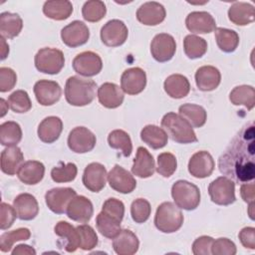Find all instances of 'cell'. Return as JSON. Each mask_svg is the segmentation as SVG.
Returning a JSON list of instances; mask_svg holds the SVG:
<instances>
[{
	"label": "cell",
	"mask_w": 255,
	"mask_h": 255,
	"mask_svg": "<svg viewBox=\"0 0 255 255\" xmlns=\"http://www.w3.org/2000/svg\"><path fill=\"white\" fill-rule=\"evenodd\" d=\"M140 138L151 148L158 149L166 145L168 135L163 128L154 125H147L141 129Z\"/></svg>",
	"instance_id": "obj_35"
},
{
	"label": "cell",
	"mask_w": 255,
	"mask_h": 255,
	"mask_svg": "<svg viewBox=\"0 0 255 255\" xmlns=\"http://www.w3.org/2000/svg\"><path fill=\"white\" fill-rule=\"evenodd\" d=\"M155 163L151 153L144 147L139 146L136 150V155L133 159L131 172L140 178H147L153 175Z\"/></svg>",
	"instance_id": "obj_26"
},
{
	"label": "cell",
	"mask_w": 255,
	"mask_h": 255,
	"mask_svg": "<svg viewBox=\"0 0 255 255\" xmlns=\"http://www.w3.org/2000/svg\"><path fill=\"white\" fill-rule=\"evenodd\" d=\"M23 28L22 18L11 12H3L0 14V32L3 38L13 39L17 37Z\"/></svg>",
	"instance_id": "obj_34"
},
{
	"label": "cell",
	"mask_w": 255,
	"mask_h": 255,
	"mask_svg": "<svg viewBox=\"0 0 255 255\" xmlns=\"http://www.w3.org/2000/svg\"><path fill=\"white\" fill-rule=\"evenodd\" d=\"M181 116L192 128H201L205 125L207 114L203 107L195 104H183L178 109Z\"/></svg>",
	"instance_id": "obj_36"
},
{
	"label": "cell",
	"mask_w": 255,
	"mask_h": 255,
	"mask_svg": "<svg viewBox=\"0 0 255 255\" xmlns=\"http://www.w3.org/2000/svg\"><path fill=\"white\" fill-rule=\"evenodd\" d=\"M161 127L167 135L178 143H192L197 141L193 128L178 114L167 113L161 120Z\"/></svg>",
	"instance_id": "obj_3"
},
{
	"label": "cell",
	"mask_w": 255,
	"mask_h": 255,
	"mask_svg": "<svg viewBox=\"0 0 255 255\" xmlns=\"http://www.w3.org/2000/svg\"><path fill=\"white\" fill-rule=\"evenodd\" d=\"M241 244L247 248L254 250L255 249V228L254 227H244L238 234Z\"/></svg>",
	"instance_id": "obj_55"
},
{
	"label": "cell",
	"mask_w": 255,
	"mask_h": 255,
	"mask_svg": "<svg viewBox=\"0 0 255 255\" xmlns=\"http://www.w3.org/2000/svg\"><path fill=\"white\" fill-rule=\"evenodd\" d=\"M171 196L176 206L188 211L196 209L200 203L199 188L187 180L175 181L171 187Z\"/></svg>",
	"instance_id": "obj_5"
},
{
	"label": "cell",
	"mask_w": 255,
	"mask_h": 255,
	"mask_svg": "<svg viewBox=\"0 0 255 255\" xmlns=\"http://www.w3.org/2000/svg\"><path fill=\"white\" fill-rule=\"evenodd\" d=\"M63 130V122L60 118L51 116L45 118L38 127V136L45 143L56 141Z\"/></svg>",
	"instance_id": "obj_28"
},
{
	"label": "cell",
	"mask_w": 255,
	"mask_h": 255,
	"mask_svg": "<svg viewBox=\"0 0 255 255\" xmlns=\"http://www.w3.org/2000/svg\"><path fill=\"white\" fill-rule=\"evenodd\" d=\"M183 50L189 59L201 58L207 51V42L196 35H187L183 40Z\"/></svg>",
	"instance_id": "obj_42"
},
{
	"label": "cell",
	"mask_w": 255,
	"mask_h": 255,
	"mask_svg": "<svg viewBox=\"0 0 255 255\" xmlns=\"http://www.w3.org/2000/svg\"><path fill=\"white\" fill-rule=\"evenodd\" d=\"M97 84L93 80L78 76L70 77L65 85L66 101L75 107H84L91 104L96 97Z\"/></svg>",
	"instance_id": "obj_2"
},
{
	"label": "cell",
	"mask_w": 255,
	"mask_h": 255,
	"mask_svg": "<svg viewBox=\"0 0 255 255\" xmlns=\"http://www.w3.org/2000/svg\"><path fill=\"white\" fill-rule=\"evenodd\" d=\"M17 217V213L15 208L8 203L2 202L0 205V228L1 230H6L10 228L15 219Z\"/></svg>",
	"instance_id": "obj_53"
},
{
	"label": "cell",
	"mask_w": 255,
	"mask_h": 255,
	"mask_svg": "<svg viewBox=\"0 0 255 255\" xmlns=\"http://www.w3.org/2000/svg\"><path fill=\"white\" fill-rule=\"evenodd\" d=\"M67 216L79 223H88L94 213L92 201L83 195H76L68 204Z\"/></svg>",
	"instance_id": "obj_18"
},
{
	"label": "cell",
	"mask_w": 255,
	"mask_h": 255,
	"mask_svg": "<svg viewBox=\"0 0 255 255\" xmlns=\"http://www.w3.org/2000/svg\"><path fill=\"white\" fill-rule=\"evenodd\" d=\"M12 254L13 255H35L36 254V250L26 244H19L17 245L13 250H12Z\"/></svg>",
	"instance_id": "obj_57"
},
{
	"label": "cell",
	"mask_w": 255,
	"mask_h": 255,
	"mask_svg": "<svg viewBox=\"0 0 255 255\" xmlns=\"http://www.w3.org/2000/svg\"><path fill=\"white\" fill-rule=\"evenodd\" d=\"M145 86L146 74L138 67L126 70L121 77V88L128 95H137L144 90Z\"/></svg>",
	"instance_id": "obj_15"
},
{
	"label": "cell",
	"mask_w": 255,
	"mask_h": 255,
	"mask_svg": "<svg viewBox=\"0 0 255 255\" xmlns=\"http://www.w3.org/2000/svg\"><path fill=\"white\" fill-rule=\"evenodd\" d=\"M101 40L108 47L122 46L128 39V30L126 24L119 20L113 19L108 21L101 29Z\"/></svg>",
	"instance_id": "obj_8"
},
{
	"label": "cell",
	"mask_w": 255,
	"mask_h": 255,
	"mask_svg": "<svg viewBox=\"0 0 255 255\" xmlns=\"http://www.w3.org/2000/svg\"><path fill=\"white\" fill-rule=\"evenodd\" d=\"M229 20L238 26H246L254 21V6L247 2H235L228 9Z\"/></svg>",
	"instance_id": "obj_32"
},
{
	"label": "cell",
	"mask_w": 255,
	"mask_h": 255,
	"mask_svg": "<svg viewBox=\"0 0 255 255\" xmlns=\"http://www.w3.org/2000/svg\"><path fill=\"white\" fill-rule=\"evenodd\" d=\"M106 4L100 0L87 1L82 8L83 18L88 22H99L106 16Z\"/></svg>",
	"instance_id": "obj_43"
},
{
	"label": "cell",
	"mask_w": 255,
	"mask_h": 255,
	"mask_svg": "<svg viewBox=\"0 0 255 255\" xmlns=\"http://www.w3.org/2000/svg\"><path fill=\"white\" fill-rule=\"evenodd\" d=\"M248 214L251 220H254V202L253 203H249V207H248Z\"/></svg>",
	"instance_id": "obj_60"
},
{
	"label": "cell",
	"mask_w": 255,
	"mask_h": 255,
	"mask_svg": "<svg viewBox=\"0 0 255 255\" xmlns=\"http://www.w3.org/2000/svg\"><path fill=\"white\" fill-rule=\"evenodd\" d=\"M13 207L17 217L21 220H32L39 213V204L34 195L30 193H21L13 201Z\"/></svg>",
	"instance_id": "obj_23"
},
{
	"label": "cell",
	"mask_w": 255,
	"mask_h": 255,
	"mask_svg": "<svg viewBox=\"0 0 255 255\" xmlns=\"http://www.w3.org/2000/svg\"><path fill=\"white\" fill-rule=\"evenodd\" d=\"M30 236L31 232L28 228H18L12 231L4 232L0 236V250L2 252H9L15 242L28 240Z\"/></svg>",
	"instance_id": "obj_44"
},
{
	"label": "cell",
	"mask_w": 255,
	"mask_h": 255,
	"mask_svg": "<svg viewBox=\"0 0 255 255\" xmlns=\"http://www.w3.org/2000/svg\"><path fill=\"white\" fill-rule=\"evenodd\" d=\"M22 139V129L16 122H5L0 126V142L4 146L17 145Z\"/></svg>",
	"instance_id": "obj_40"
},
{
	"label": "cell",
	"mask_w": 255,
	"mask_h": 255,
	"mask_svg": "<svg viewBox=\"0 0 255 255\" xmlns=\"http://www.w3.org/2000/svg\"><path fill=\"white\" fill-rule=\"evenodd\" d=\"M97 142L96 135L85 127H76L68 136V146L76 153L91 151Z\"/></svg>",
	"instance_id": "obj_11"
},
{
	"label": "cell",
	"mask_w": 255,
	"mask_h": 255,
	"mask_svg": "<svg viewBox=\"0 0 255 255\" xmlns=\"http://www.w3.org/2000/svg\"><path fill=\"white\" fill-rule=\"evenodd\" d=\"M24 155L17 145L7 146L1 152V170L5 174L14 175L23 164Z\"/></svg>",
	"instance_id": "obj_29"
},
{
	"label": "cell",
	"mask_w": 255,
	"mask_h": 255,
	"mask_svg": "<svg viewBox=\"0 0 255 255\" xmlns=\"http://www.w3.org/2000/svg\"><path fill=\"white\" fill-rule=\"evenodd\" d=\"M138 247L137 236L128 229H121L113 238V248L119 255H132L137 252Z\"/></svg>",
	"instance_id": "obj_24"
},
{
	"label": "cell",
	"mask_w": 255,
	"mask_h": 255,
	"mask_svg": "<svg viewBox=\"0 0 255 255\" xmlns=\"http://www.w3.org/2000/svg\"><path fill=\"white\" fill-rule=\"evenodd\" d=\"M107 179V169L99 162L88 164L84 170L82 178L85 187L92 192H100L106 186Z\"/></svg>",
	"instance_id": "obj_17"
},
{
	"label": "cell",
	"mask_w": 255,
	"mask_h": 255,
	"mask_svg": "<svg viewBox=\"0 0 255 255\" xmlns=\"http://www.w3.org/2000/svg\"><path fill=\"white\" fill-rule=\"evenodd\" d=\"M108 143L112 148L120 149L126 157L129 156L132 151L130 136L123 129L112 130L108 135Z\"/></svg>",
	"instance_id": "obj_41"
},
{
	"label": "cell",
	"mask_w": 255,
	"mask_h": 255,
	"mask_svg": "<svg viewBox=\"0 0 255 255\" xmlns=\"http://www.w3.org/2000/svg\"><path fill=\"white\" fill-rule=\"evenodd\" d=\"M77 230L80 236V248L85 251L94 249L98 244V235L94 228L88 224H82L77 226Z\"/></svg>",
	"instance_id": "obj_47"
},
{
	"label": "cell",
	"mask_w": 255,
	"mask_h": 255,
	"mask_svg": "<svg viewBox=\"0 0 255 255\" xmlns=\"http://www.w3.org/2000/svg\"><path fill=\"white\" fill-rule=\"evenodd\" d=\"M8 105L10 109L17 114L27 113L32 108L29 95L24 90H17L13 92L8 98Z\"/></svg>",
	"instance_id": "obj_46"
},
{
	"label": "cell",
	"mask_w": 255,
	"mask_h": 255,
	"mask_svg": "<svg viewBox=\"0 0 255 255\" xmlns=\"http://www.w3.org/2000/svg\"><path fill=\"white\" fill-rule=\"evenodd\" d=\"M78 173L77 165L73 162L64 163L62 161L59 162L58 166H55L51 170V177L57 183L62 182H70L73 181Z\"/></svg>",
	"instance_id": "obj_45"
},
{
	"label": "cell",
	"mask_w": 255,
	"mask_h": 255,
	"mask_svg": "<svg viewBox=\"0 0 255 255\" xmlns=\"http://www.w3.org/2000/svg\"><path fill=\"white\" fill-rule=\"evenodd\" d=\"M98 99L100 104L107 109L120 107L125 99L124 91L114 83H104L98 89Z\"/></svg>",
	"instance_id": "obj_25"
},
{
	"label": "cell",
	"mask_w": 255,
	"mask_h": 255,
	"mask_svg": "<svg viewBox=\"0 0 255 255\" xmlns=\"http://www.w3.org/2000/svg\"><path fill=\"white\" fill-rule=\"evenodd\" d=\"M102 211L122 222L125 215V204L117 198H109L104 202Z\"/></svg>",
	"instance_id": "obj_51"
},
{
	"label": "cell",
	"mask_w": 255,
	"mask_h": 255,
	"mask_svg": "<svg viewBox=\"0 0 255 255\" xmlns=\"http://www.w3.org/2000/svg\"><path fill=\"white\" fill-rule=\"evenodd\" d=\"M229 100L234 106L243 105L251 111L255 106V90L248 85L237 86L230 92Z\"/></svg>",
	"instance_id": "obj_37"
},
{
	"label": "cell",
	"mask_w": 255,
	"mask_h": 255,
	"mask_svg": "<svg viewBox=\"0 0 255 255\" xmlns=\"http://www.w3.org/2000/svg\"><path fill=\"white\" fill-rule=\"evenodd\" d=\"M0 106H1V117L3 118V117L5 116V114H6V112L8 111L9 105L6 104V102H5L4 99H1V100H0Z\"/></svg>",
	"instance_id": "obj_59"
},
{
	"label": "cell",
	"mask_w": 255,
	"mask_h": 255,
	"mask_svg": "<svg viewBox=\"0 0 255 255\" xmlns=\"http://www.w3.org/2000/svg\"><path fill=\"white\" fill-rule=\"evenodd\" d=\"M77 195V192L71 187H56L48 190L45 194V201L48 208L56 213H66L68 204Z\"/></svg>",
	"instance_id": "obj_12"
},
{
	"label": "cell",
	"mask_w": 255,
	"mask_h": 255,
	"mask_svg": "<svg viewBox=\"0 0 255 255\" xmlns=\"http://www.w3.org/2000/svg\"><path fill=\"white\" fill-rule=\"evenodd\" d=\"M45 174V166L41 161L28 160L20 166L17 176L25 184L34 185L39 183Z\"/></svg>",
	"instance_id": "obj_30"
},
{
	"label": "cell",
	"mask_w": 255,
	"mask_h": 255,
	"mask_svg": "<svg viewBox=\"0 0 255 255\" xmlns=\"http://www.w3.org/2000/svg\"><path fill=\"white\" fill-rule=\"evenodd\" d=\"M215 167L212 155L205 150L195 152L188 161V171L196 178H205L211 175Z\"/></svg>",
	"instance_id": "obj_19"
},
{
	"label": "cell",
	"mask_w": 255,
	"mask_h": 255,
	"mask_svg": "<svg viewBox=\"0 0 255 255\" xmlns=\"http://www.w3.org/2000/svg\"><path fill=\"white\" fill-rule=\"evenodd\" d=\"M166 16L165 8L158 2H145L136 11V19L145 26H155L160 24Z\"/></svg>",
	"instance_id": "obj_22"
},
{
	"label": "cell",
	"mask_w": 255,
	"mask_h": 255,
	"mask_svg": "<svg viewBox=\"0 0 255 255\" xmlns=\"http://www.w3.org/2000/svg\"><path fill=\"white\" fill-rule=\"evenodd\" d=\"M17 83L16 73L8 67L0 68V92L6 93L11 91Z\"/></svg>",
	"instance_id": "obj_52"
},
{
	"label": "cell",
	"mask_w": 255,
	"mask_h": 255,
	"mask_svg": "<svg viewBox=\"0 0 255 255\" xmlns=\"http://www.w3.org/2000/svg\"><path fill=\"white\" fill-rule=\"evenodd\" d=\"M96 225L98 231L109 239H113L121 231V221L104 211H101L97 215Z\"/></svg>",
	"instance_id": "obj_39"
},
{
	"label": "cell",
	"mask_w": 255,
	"mask_h": 255,
	"mask_svg": "<svg viewBox=\"0 0 255 255\" xmlns=\"http://www.w3.org/2000/svg\"><path fill=\"white\" fill-rule=\"evenodd\" d=\"M240 194L242 199L249 203H253L254 199H255V191H254V183L250 182H244L241 184L240 186Z\"/></svg>",
	"instance_id": "obj_56"
},
{
	"label": "cell",
	"mask_w": 255,
	"mask_h": 255,
	"mask_svg": "<svg viewBox=\"0 0 255 255\" xmlns=\"http://www.w3.org/2000/svg\"><path fill=\"white\" fill-rule=\"evenodd\" d=\"M108 181L114 190L124 194L130 193L136 187L133 175L119 164H116L108 173Z\"/></svg>",
	"instance_id": "obj_14"
},
{
	"label": "cell",
	"mask_w": 255,
	"mask_h": 255,
	"mask_svg": "<svg viewBox=\"0 0 255 255\" xmlns=\"http://www.w3.org/2000/svg\"><path fill=\"white\" fill-rule=\"evenodd\" d=\"M208 193L211 201L218 205H230L236 200L235 183L226 176H219L211 181Z\"/></svg>",
	"instance_id": "obj_7"
},
{
	"label": "cell",
	"mask_w": 255,
	"mask_h": 255,
	"mask_svg": "<svg viewBox=\"0 0 255 255\" xmlns=\"http://www.w3.org/2000/svg\"><path fill=\"white\" fill-rule=\"evenodd\" d=\"M177 167L176 157L170 152H162L157 156L156 171L163 177L171 176Z\"/></svg>",
	"instance_id": "obj_49"
},
{
	"label": "cell",
	"mask_w": 255,
	"mask_h": 255,
	"mask_svg": "<svg viewBox=\"0 0 255 255\" xmlns=\"http://www.w3.org/2000/svg\"><path fill=\"white\" fill-rule=\"evenodd\" d=\"M0 40H1V47H2V49H1V60H4V59H6V57L9 54V46L6 43L5 38H3L2 36L0 37Z\"/></svg>",
	"instance_id": "obj_58"
},
{
	"label": "cell",
	"mask_w": 255,
	"mask_h": 255,
	"mask_svg": "<svg viewBox=\"0 0 255 255\" xmlns=\"http://www.w3.org/2000/svg\"><path fill=\"white\" fill-rule=\"evenodd\" d=\"M61 38L66 46L76 48L88 42L90 30L84 22L75 20L61 30Z\"/></svg>",
	"instance_id": "obj_13"
},
{
	"label": "cell",
	"mask_w": 255,
	"mask_h": 255,
	"mask_svg": "<svg viewBox=\"0 0 255 255\" xmlns=\"http://www.w3.org/2000/svg\"><path fill=\"white\" fill-rule=\"evenodd\" d=\"M151 207L149 202L144 198H137L130 205V215L135 223L145 222L150 215Z\"/></svg>",
	"instance_id": "obj_48"
},
{
	"label": "cell",
	"mask_w": 255,
	"mask_h": 255,
	"mask_svg": "<svg viewBox=\"0 0 255 255\" xmlns=\"http://www.w3.org/2000/svg\"><path fill=\"white\" fill-rule=\"evenodd\" d=\"M236 251L235 243L225 237L214 240L211 246V254L214 255H235Z\"/></svg>",
	"instance_id": "obj_50"
},
{
	"label": "cell",
	"mask_w": 255,
	"mask_h": 255,
	"mask_svg": "<svg viewBox=\"0 0 255 255\" xmlns=\"http://www.w3.org/2000/svg\"><path fill=\"white\" fill-rule=\"evenodd\" d=\"M176 51L174 38L167 33H160L153 37L150 43V53L153 59L159 63L171 60Z\"/></svg>",
	"instance_id": "obj_10"
},
{
	"label": "cell",
	"mask_w": 255,
	"mask_h": 255,
	"mask_svg": "<svg viewBox=\"0 0 255 255\" xmlns=\"http://www.w3.org/2000/svg\"><path fill=\"white\" fill-rule=\"evenodd\" d=\"M163 88L165 93L170 98L182 99L188 95L190 91V84L185 76L180 74H172L165 79Z\"/></svg>",
	"instance_id": "obj_31"
},
{
	"label": "cell",
	"mask_w": 255,
	"mask_h": 255,
	"mask_svg": "<svg viewBox=\"0 0 255 255\" xmlns=\"http://www.w3.org/2000/svg\"><path fill=\"white\" fill-rule=\"evenodd\" d=\"M183 223V214L174 203L162 202L156 209L154 215L155 227L163 233H173L177 231Z\"/></svg>",
	"instance_id": "obj_4"
},
{
	"label": "cell",
	"mask_w": 255,
	"mask_h": 255,
	"mask_svg": "<svg viewBox=\"0 0 255 255\" xmlns=\"http://www.w3.org/2000/svg\"><path fill=\"white\" fill-rule=\"evenodd\" d=\"M188 31L194 34H206L216 29V22L213 16L205 11H193L185 19Z\"/></svg>",
	"instance_id": "obj_21"
},
{
	"label": "cell",
	"mask_w": 255,
	"mask_h": 255,
	"mask_svg": "<svg viewBox=\"0 0 255 255\" xmlns=\"http://www.w3.org/2000/svg\"><path fill=\"white\" fill-rule=\"evenodd\" d=\"M214 31L217 46L221 51L232 53L237 49L239 45V36L237 32L221 27L216 28Z\"/></svg>",
	"instance_id": "obj_38"
},
{
	"label": "cell",
	"mask_w": 255,
	"mask_h": 255,
	"mask_svg": "<svg viewBox=\"0 0 255 255\" xmlns=\"http://www.w3.org/2000/svg\"><path fill=\"white\" fill-rule=\"evenodd\" d=\"M55 234L60 238L58 245L67 252H75L80 248V236L77 227H74L67 221H59L54 228Z\"/></svg>",
	"instance_id": "obj_20"
},
{
	"label": "cell",
	"mask_w": 255,
	"mask_h": 255,
	"mask_svg": "<svg viewBox=\"0 0 255 255\" xmlns=\"http://www.w3.org/2000/svg\"><path fill=\"white\" fill-rule=\"evenodd\" d=\"M43 13L53 20H66L73 13V5L68 0L46 1L43 5Z\"/></svg>",
	"instance_id": "obj_33"
},
{
	"label": "cell",
	"mask_w": 255,
	"mask_h": 255,
	"mask_svg": "<svg viewBox=\"0 0 255 255\" xmlns=\"http://www.w3.org/2000/svg\"><path fill=\"white\" fill-rule=\"evenodd\" d=\"M33 91L37 102L45 107L56 104L62 95L60 85L55 81L49 80H40L36 82Z\"/></svg>",
	"instance_id": "obj_16"
},
{
	"label": "cell",
	"mask_w": 255,
	"mask_h": 255,
	"mask_svg": "<svg viewBox=\"0 0 255 255\" xmlns=\"http://www.w3.org/2000/svg\"><path fill=\"white\" fill-rule=\"evenodd\" d=\"M222 174L237 183L252 181L255 177V126L245 125L234 136L218 159Z\"/></svg>",
	"instance_id": "obj_1"
},
{
	"label": "cell",
	"mask_w": 255,
	"mask_h": 255,
	"mask_svg": "<svg viewBox=\"0 0 255 255\" xmlns=\"http://www.w3.org/2000/svg\"><path fill=\"white\" fill-rule=\"evenodd\" d=\"M36 69L44 74L56 75L65 65V57L61 50L56 48H42L35 55Z\"/></svg>",
	"instance_id": "obj_6"
},
{
	"label": "cell",
	"mask_w": 255,
	"mask_h": 255,
	"mask_svg": "<svg viewBox=\"0 0 255 255\" xmlns=\"http://www.w3.org/2000/svg\"><path fill=\"white\" fill-rule=\"evenodd\" d=\"M213 241L212 237L206 235L196 238L192 244V253L194 255H210Z\"/></svg>",
	"instance_id": "obj_54"
},
{
	"label": "cell",
	"mask_w": 255,
	"mask_h": 255,
	"mask_svg": "<svg viewBox=\"0 0 255 255\" xmlns=\"http://www.w3.org/2000/svg\"><path fill=\"white\" fill-rule=\"evenodd\" d=\"M221 82L219 70L213 66H202L195 73V83L197 88L203 92L215 90Z\"/></svg>",
	"instance_id": "obj_27"
},
{
	"label": "cell",
	"mask_w": 255,
	"mask_h": 255,
	"mask_svg": "<svg viewBox=\"0 0 255 255\" xmlns=\"http://www.w3.org/2000/svg\"><path fill=\"white\" fill-rule=\"evenodd\" d=\"M72 65L74 71L84 77H94L103 69L101 57L92 51H85L78 54L74 58Z\"/></svg>",
	"instance_id": "obj_9"
}]
</instances>
